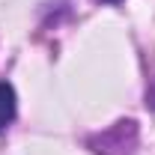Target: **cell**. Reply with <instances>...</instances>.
Instances as JSON below:
<instances>
[{
	"label": "cell",
	"instance_id": "cell-2",
	"mask_svg": "<svg viewBox=\"0 0 155 155\" xmlns=\"http://www.w3.org/2000/svg\"><path fill=\"white\" fill-rule=\"evenodd\" d=\"M146 101H149V104H152V107H155V87H152V93L146 96Z\"/></svg>",
	"mask_w": 155,
	"mask_h": 155
},
{
	"label": "cell",
	"instance_id": "cell-1",
	"mask_svg": "<svg viewBox=\"0 0 155 155\" xmlns=\"http://www.w3.org/2000/svg\"><path fill=\"white\" fill-rule=\"evenodd\" d=\"M12 119H15V90H12L6 81H0V131H3Z\"/></svg>",
	"mask_w": 155,
	"mask_h": 155
},
{
	"label": "cell",
	"instance_id": "cell-3",
	"mask_svg": "<svg viewBox=\"0 0 155 155\" xmlns=\"http://www.w3.org/2000/svg\"><path fill=\"white\" fill-rule=\"evenodd\" d=\"M104 3H119V0H104Z\"/></svg>",
	"mask_w": 155,
	"mask_h": 155
}]
</instances>
